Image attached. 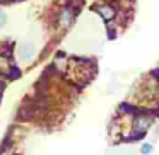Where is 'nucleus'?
I'll return each mask as SVG.
<instances>
[{"label": "nucleus", "mask_w": 159, "mask_h": 155, "mask_svg": "<svg viewBox=\"0 0 159 155\" xmlns=\"http://www.w3.org/2000/svg\"><path fill=\"white\" fill-rule=\"evenodd\" d=\"M98 12H99V15L103 19H106V21H110V19L115 17V11L110 5H99V7H98Z\"/></svg>", "instance_id": "nucleus-4"}, {"label": "nucleus", "mask_w": 159, "mask_h": 155, "mask_svg": "<svg viewBox=\"0 0 159 155\" xmlns=\"http://www.w3.org/2000/svg\"><path fill=\"white\" fill-rule=\"evenodd\" d=\"M34 53H36L34 43H31V41H22L21 45H19L17 55H19V60H21V62H29V60H33Z\"/></svg>", "instance_id": "nucleus-1"}, {"label": "nucleus", "mask_w": 159, "mask_h": 155, "mask_svg": "<svg viewBox=\"0 0 159 155\" xmlns=\"http://www.w3.org/2000/svg\"><path fill=\"white\" fill-rule=\"evenodd\" d=\"M5 24H7V15H5L4 11H0V29L4 28Z\"/></svg>", "instance_id": "nucleus-6"}, {"label": "nucleus", "mask_w": 159, "mask_h": 155, "mask_svg": "<svg viewBox=\"0 0 159 155\" xmlns=\"http://www.w3.org/2000/svg\"><path fill=\"white\" fill-rule=\"evenodd\" d=\"M152 123V118L149 116V114H139V116H135V121H134V130H135V135H142L147 131V128L151 126Z\"/></svg>", "instance_id": "nucleus-2"}, {"label": "nucleus", "mask_w": 159, "mask_h": 155, "mask_svg": "<svg viewBox=\"0 0 159 155\" xmlns=\"http://www.w3.org/2000/svg\"><path fill=\"white\" fill-rule=\"evenodd\" d=\"M74 14H75V12H74V9H70V7L63 9L62 14H60V19H58L60 26H62V28H67V26L72 24V21H74Z\"/></svg>", "instance_id": "nucleus-3"}, {"label": "nucleus", "mask_w": 159, "mask_h": 155, "mask_svg": "<svg viewBox=\"0 0 159 155\" xmlns=\"http://www.w3.org/2000/svg\"><path fill=\"white\" fill-rule=\"evenodd\" d=\"M140 152H142V153H151V152H152V145L151 143H144L140 147Z\"/></svg>", "instance_id": "nucleus-5"}]
</instances>
